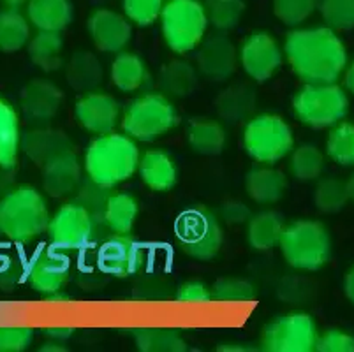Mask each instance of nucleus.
<instances>
[{"instance_id": "nucleus-1", "label": "nucleus", "mask_w": 354, "mask_h": 352, "mask_svg": "<svg viewBox=\"0 0 354 352\" xmlns=\"http://www.w3.org/2000/svg\"><path fill=\"white\" fill-rule=\"evenodd\" d=\"M284 50L289 66L305 83H335L347 66L344 43L330 27L289 32Z\"/></svg>"}, {"instance_id": "nucleus-2", "label": "nucleus", "mask_w": 354, "mask_h": 352, "mask_svg": "<svg viewBox=\"0 0 354 352\" xmlns=\"http://www.w3.org/2000/svg\"><path fill=\"white\" fill-rule=\"evenodd\" d=\"M140 166V151L131 136L102 134L92 141L85 154V169L90 178L106 187L125 182Z\"/></svg>"}, {"instance_id": "nucleus-3", "label": "nucleus", "mask_w": 354, "mask_h": 352, "mask_svg": "<svg viewBox=\"0 0 354 352\" xmlns=\"http://www.w3.org/2000/svg\"><path fill=\"white\" fill-rule=\"evenodd\" d=\"M50 224L46 203L34 187L11 189L0 199V232L15 243H28Z\"/></svg>"}, {"instance_id": "nucleus-4", "label": "nucleus", "mask_w": 354, "mask_h": 352, "mask_svg": "<svg viewBox=\"0 0 354 352\" xmlns=\"http://www.w3.org/2000/svg\"><path fill=\"white\" fill-rule=\"evenodd\" d=\"M279 245L284 259L296 270L315 271L323 268L330 259V234L321 222H292L284 229Z\"/></svg>"}, {"instance_id": "nucleus-5", "label": "nucleus", "mask_w": 354, "mask_h": 352, "mask_svg": "<svg viewBox=\"0 0 354 352\" xmlns=\"http://www.w3.org/2000/svg\"><path fill=\"white\" fill-rule=\"evenodd\" d=\"M160 25L167 46L182 55L201 43L208 16L199 0H167L160 12Z\"/></svg>"}, {"instance_id": "nucleus-6", "label": "nucleus", "mask_w": 354, "mask_h": 352, "mask_svg": "<svg viewBox=\"0 0 354 352\" xmlns=\"http://www.w3.org/2000/svg\"><path fill=\"white\" fill-rule=\"evenodd\" d=\"M175 232L180 248L189 257L198 261L214 259L224 241L221 222L207 206H198L180 213Z\"/></svg>"}, {"instance_id": "nucleus-7", "label": "nucleus", "mask_w": 354, "mask_h": 352, "mask_svg": "<svg viewBox=\"0 0 354 352\" xmlns=\"http://www.w3.org/2000/svg\"><path fill=\"white\" fill-rule=\"evenodd\" d=\"M292 108L305 125L326 129L346 116L349 101L346 92L335 83H305L292 99Z\"/></svg>"}, {"instance_id": "nucleus-8", "label": "nucleus", "mask_w": 354, "mask_h": 352, "mask_svg": "<svg viewBox=\"0 0 354 352\" xmlns=\"http://www.w3.org/2000/svg\"><path fill=\"white\" fill-rule=\"evenodd\" d=\"M176 111L166 95L148 93L129 104L124 113L125 134L140 141H153L176 125Z\"/></svg>"}, {"instance_id": "nucleus-9", "label": "nucleus", "mask_w": 354, "mask_h": 352, "mask_svg": "<svg viewBox=\"0 0 354 352\" xmlns=\"http://www.w3.org/2000/svg\"><path fill=\"white\" fill-rule=\"evenodd\" d=\"M292 132L289 125L277 115H261L247 124L243 132V147L254 160L261 164H275L292 150Z\"/></svg>"}, {"instance_id": "nucleus-10", "label": "nucleus", "mask_w": 354, "mask_h": 352, "mask_svg": "<svg viewBox=\"0 0 354 352\" xmlns=\"http://www.w3.org/2000/svg\"><path fill=\"white\" fill-rule=\"evenodd\" d=\"M317 329L307 314H288L270 322L261 337V349L266 352L315 351Z\"/></svg>"}, {"instance_id": "nucleus-11", "label": "nucleus", "mask_w": 354, "mask_h": 352, "mask_svg": "<svg viewBox=\"0 0 354 352\" xmlns=\"http://www.w3.org/2000/svg\"><path fill=\"white\" fill-rule=\"evenodd\" d=\"M48 234L55 247L66 250L82 248L88 245L95 234L94 219L78 203H67L50 221Z\"/></svg>"}, {"instance_id": "nucleus-12", "label": "nucleus", "mask_w": 354, "mask_h": 352, "mask_svg": "<svg viewBox=\"0 0 354 352\" xmlns=\"http://www.w3.org/2000/svg\"><path fill=\"white\" fill-rule=\"evenodd\" d=\"M97 263L108 275L118 279L133 277L143 268V245L129 234H113L99 248Z\"/></svg>"}, {"instance_id": "nucleus-13", "label": "nucleus", "mask_w": 354, "mask_h": 352, "mask_svg": "<svg viewBox=\"0 0 354 352\" xmlns=\"http://www.w3.org/2000/svg\"><path fill=\"white\" fill-rule=\"evenodd\" d=\"M241 66L250 77L263 83L273 76L282 64V51L275 39L266 32H254L240 50Z\"/></svg>"}, {"instance_id": "nucleus-14", "label": "nucleus", "mask_w": 354, "mask_h": 352, "mask_svg": "<svg viewBox=\"0 0 354 352\" xmlns=\"http://www.w3.org/2000/svg\"><path fill=\"white\" fill-rule=\"evenodd\" d=\"M199 73L210 82H226L236 71L238 53L234 44L226 35H210L207 41H203L198 55Z\"/></svg>"}, {"instance_id": "nucleus-15", "label": "nucleus", "mask_w": 354, "mask_h": 352, "mask_svg": "<svg viewBox=\"0 0 354 352\" xmlns=\"http://www.w3.org/2000/svg\"><path fill=\"white\" fill-rule=\"evenodd\" d=\"M62 99V90L59 86L46 80H34L21 90L20 106L30 124L44 125L57 116Z\"/></svg>"}, {"instance_id": "nucleus-16", "label": "nucleus", "mask_w": 354, "mask_h": 352, "mask_svg": "<svg viewBox=\"0 0 354 352\" xmlns=\"http://www.w3.org/2000/svg\"><path fill=\"white\" fill-rule=\"evenodd\" d=\"M131 19L109 9H97L88 18V32L95 46L106 53H118L131 41Z\"/></svg>"}, {"instance_id": "nucleus-17", "label": "nucleus", "mask_w": 354, "mask_h": 352, "mask_svg": "<svg viewBox=\"0 0 354 352\" xmlns=\"http://www.w3.org/2000/svg\"><path fill=\"white\" fill-rule=\"evenodd\" d=\"M118 102L111 95L90 92L76 102V118L80 125L94 134L113 132L118 120Z\"/></svg>"}, {"instance_id": "nucleus-18", "label": "nucleus", "mask_w": 354, "mask_h": 352, "mask_svg": "<svg viewBox=\"0 0 354 352\" xmlns=\"http://www.w3.org/2000/svg\"><path fill=\"white\" fill-rule=\"evenodd\" d=\"M71 264L66 256L55 254L51 250H41L32 259L28 266L27 277L30 286L37 293L44 295H55L62 289L64 284L69 279Z\"/></svg>"}, {"instance_id": "nucleus-19", "label": "nucleus", "mask_w": 354, "mask_h": 352, "mask_svg": "<svg viewBox=\"0 0 354 352\" xmlns=\"http://www.w3.org/2000/svg\"><path fill=\"white\" fill-rule=\"evenodd\" d=\"M82 166L73 150L59 155L43 166V187L51 198H66L78 189Z\"/></svg>"}, {"instance_id": "nucleus-20", "label": "nucleus", "mask_w": 354, "mask_h": 352, "mask_svg": "<svg viewBox=\"0 0 354 352\" xmlns=\"http://www.w3.org/2000/svg\"><path fill=\"white\" fill-rule=\"evenodd\" d=\"M20 147L35 164L44 166L55 157L73 150V141L59 129L37 127L21 134Z\"/></svg>"}, {"instance_id": "nucleus-21", "label": "nucleus", "mask_w": 354, "mask_h": 352, "mask_svg": "<svg viewBox=\"0 0 354 352\" xmlns=\"http://www.w3.org/2000/svg\"><path fill=\"white\" fill-rule=\"evenodd\" d=\"M140 176L148 189L166 192L175 187L178 173L173 159L160 150H150L140 159Z\"/></svg>"}, {"instance_id": "nucleus-22", "label": "nucleus", "mask_w": 354, "mask_h": 352, "mask_svg": "<svg viewBox=\"0 0 354 352\" xmlns=\"http://www.w3.org/2000/svg\"><path fill=\"white\" fill-rule=\"evenodd\" d=\"M256 92L249 85H233L222 90L215 99V108L222 120L230 124L245 122L256 109Z\"/></svg>"}, {"instance_id": "nucleus-23", "label": "nucleus", "mask_w": 354, "mask_h": 352, "mask_svg": "<svg viewBox=\"0 0 354 352\" xmlns=\"http://www.w3.org/2000/svg\"><path fill=\"white\" fill-rule=\"evenodd\" d=\"M245 189L250 199L259 205H272L282 199L288 189L284 173L273 167H256L247 174Z\"/></svg>"}, {"instance_id": "nucleus-24", "label": "nucleus", "mask_w": 354, "mask_h": 352, "mask_svg": "<svg viewBox=\"0 0 354 352\" xmlns=\"http://www.w3.org/2000/svg\"><path fill=\"white\" fill-rule=\"evenodd\" d=\"M28 19L39 30L60 32L73 21L71 0H28Z\"/></svg>"}, {"instance_id": "nucleus-25", "label": "nucleus", "mask_w": 354, "mask_h": 352, "mask_svg": "<svg viewBox=\"0 0 354 352\" xmlns=\"http://www.w3.org/2000/svg\"><path fill=\"white\" fill-rule=\"evenodd\" d=\"M66 76L76 92H95L102 83V66L94 53L76 51L67 64Z\"/></svg>"}, {"instance_id": "nucleus-26", "label": "nucleus", "mask_w": 354, "mask_h": 352, "mask_svg": "<svg viewBox=\"0 0 354 352\" xmlns=\"http://www.w3.org/2000/svg\"><path fill=\"white\" fill-rule=\"evenodd\" d=\"M20 120L15 108L0 97V166L16 167L20 151Z\"/></svg>"}, {"instance_id": "nucleus-27", "label": "nucleus", "mask_w": 354, "mask_h": 352, "mask_svg": "<svg viewBox=\"0 0 354 352\" xmlns=\"http://www.w3.org/2000/svg\"><path fill=\"white\" fill-rule=\"evenodd\" d=\"M159 86L167 97H189L198 86V73L185 60H171L160 71Z\"/></svg>"}, {"instance_id": "nucleus-28", "label": "nucleus", "mask_w": 354, "mask_h": 352, "mask_svg": "<svg viewBox=\"0 0 354 352\" xmlns=\"http://www.w3.org/2000/svg\"><path fill=\"white\" fill-rule=\"evenodd\" d=\"M284 221L277 212H261L249 221V243L256 250H268L281 243Z\"/></svg>"}, {"instance_id": "nucleus-29", "label": "nucleus", "mask_w": 354, "mask_h": 352, "mask_svg": "<svg viewBox=\"0 0 354 352\" xmlns=\"http://www.w3.org/2000/svg\"><path fill=\"white\" fill-rule=\"evenodd\" d=\"M64 41L59 32L41 30L28 43L30 60L43 71H57L62 66Z\"/></svg>"}, {"instance_id": "nucleus-30", "label": "nucleus", "mask_w": 354, "mask_h": 352, "mask_svg": "<svg viewBox=\"0 0 354 352\" xmlns=\"http://www.w3.org/2000/svg\"><path fill=\"white\" fill-rule=\"evenodd\" d=\"M30 27L24 15L16 8L0 11V51L15 53L27 44Z\"/></svg>"}, {"instance_id": "nucleus-31", "label": "nucleus", "mask_w": 354, "mask_h": 352, "mask_svg": "<svg viewBox=\"0 0 354 352\" xmlns=\"http://www.w3.org/2000/svg\"><path fill=\"white\" fill-rule=\"evenodd\" d=\"M187 140L196 154L217 155L224 150L226 132L214 120H194L189 125Z\"/></svg>"}, {"instance_id": "nucleus-32", "label": "nucleus", "mask_w": 354, "mask_h": 352, "mask_svg": "<svg viewBox=\"0 0 354 352\" xmlns=\"http://www.w3.org/2000/svg\"><path fill=\"white\" fill-rule=\"evenodd\" d=\"M111 82L122 92H134L147 82L145 62L134 53H120L111 64Z\"/></svg>"}, {"instance_id": "nucleus-33", "label": "nucleus", "mask_w": 354, "mask_h": 352, "mask_svg": "<svg viewBox=\"0 0 354 352\" xmlns=\"http://www.w3.org/2000/svg\"><path fill=\"white\" fill-rule=\"evenodd\" d=\"M111 196H113L111 194V187L101 185V183H97L95 180L90 178V176H86V178H83L80 182L78 189H76L74 203L82 205L92 215L95 228H97V225L102 224L108 225L104 221V212Z\"/></svg>"}, {"instance_id": "nucleus-34", "label": "nucleus", "mask_w": 354, "mask_h": 352, "mask_svg": "<svg viewBox=\"0 0 354 352\" xmlns=\"http://www.w3.org/2000/svg\"><path fill=\"white\" fill-rule=\"evenodd\" d=\"M136 345L143 352H183L187 351V342L180 337L176 329L143 328L134 333Z\"/></svg>"}, {"instance_id": "nucleus-35", "label": "nucleus", "mask_w": 354, "mask_h": 352, "mask_svg": "<svg viewBox=\"0 0 354 352\" xmlns=\"http://www.w3.org/2000/svg\"><path fill=\"white\" fill-rule=\"evenodd\" d=\"M138 217V203L129 194H113L104 212V221L115 234H129Z\"/></svg>"}, {"instance_id": "nucleus-36", "label": "nucleus", "mask_w": 354, "mask_h": 352, "mask_svg": "<svg viewBox=\"0 0 354 352\" xmlns=\"http://www.w3.org/2000/svg\"><path fill=\"white\" fill-rule=\"evenodd\" d=\"M203 6L208 16V24L222 32L236 27L245 11L243 0H203Z\"/></svg>"}, {"instance_id": "nucleus-37", "label": "nucleus", "mask_w": 354, "mask_h": 352, "mask_svg": "<svg viewBox=\"0 0 354 352\" xmlns=\"http://www.w3.org/2000/svg\"><path fill=\"white\" fill-rule=\"evenodd\" d=\"M291 173L296 180L310 182L319 178L324 169V155L314 145H304L296 148L291 155Z\"/></svg>"}, {"instance_id": "nucleus-38", "label": "nucleus", "mask_w": 354, "mask_h": 352, "mask_svg": "<svg viewBox=\"0 0 354 352\" xmlns=\"http://www.w3.org/2000/svg\"><path fill=\"white\" fill-rule=\"evenodd\" d=\"M349 199L347 183L337 178H326L315 187L314 203L323 213H339Z\"/></svg>"}, {"instance_id": "nucleus-39", "label": "nucleus", "mask_w": 354, "mask_h": 352, "mask_svg": "<svg viewBox=\"0 0 354 352\" xmlns=\"http://www.w3.org/2000/svg\"><path fill=\"white\" fill-rule=\"evenodd\" d=\"M326 151L340 166H354V124L337 125L328 136Z\"/></svg>"}, {"instance_id": "nucleus-40", "label": "nucleus", "mask_w": 354, "mask_h": 352, "mask_svg": "<svg viewBox=\"0 0 354 352\" xmlns=\"http://www.w3.org/2000/svg\"><path fill=\"white\" fill-rule=\"evenodd\" d=\"M319 9L330 28H354V0H319Z\"/></svg>"}, {"instance_id": "nucleus-41", "label": "nucleus", "mask_w": 354, "mask_h": 352, "mask_svg": "<svg viewBox=\"0 0 354 352\" xmlns=\"http://www.w3.org/2000/svg\"><path fill=\"white\" fill-rule=\"evenodd\" d=\"M319 8V0H273L275 16L286 25H300Z\"/></svg>"}, {"instance_id": "nucleus-42", "label": "nucleus", "mask_w": 354, "mask_h": 352, "mask_svg": "<svg viewBox=\"0 0 354 352\" xmlns=\"http://www.w3.org/2000/svg\"><path fill=\"white\" fill-rule=\"evenodd\" d=\"M212 298L222 303H243L256 298L252 284L240 279H221L212 289Z\"/></svg>"}, {"instance_id": "nucleus-43", "label": "nucleus", "mask_w": 354, "mask_h": 352, "mask_svg": "<svg viewBox=\"0 0 354 352\" xmlns=\"http://www.w3.org/2000/svg\"><path fill=\"white\" fill-rule=\"evenodd\" d=\"M164 4V0H124V12L136 25L148 27L160 18Z\"/></svg>"}, {"instance_id": "nucleus-44", "label": "nucleus", "mask_w": 354, "mask_h": 352, "mask_svg": "<svg viewBox=\"0 0 354 352\" xmlns=\"http://www.w3.org/2000/svg\"><path fill=\"white\" fill-rule=\"evenodd\" d=\"M27 275L21 259L15 256H0V290L11 293Z\"/></svg>"}, {"instance_id": "nucleus-45", "label": "nucleus", "mask_w": 354, "mask_h": 352, "mask_svg": "<svg viewBox=\"0 0 354 352\" xmlns=\"http://www.w3.org/2000/svg\"><path fill=\"white\" fill-rule=\"evenodd\" d=\"M34 340L32 328H0V352H21Z\"/></svg>"}, {"instance_id": "nucleus-46", "label": "nucleus", "mask_w": 354, "mask_h": 352, "mask_svg": "<svg viewBox=\"0 0 354 352\" xmlns=\"http://www.w3.org/2000/svg\"><path fill=\"white\" fill-rule=\"evenodd\" d=\"M315 351L319 352H354V337L339 331V329H330L324 335L317 337Z\"/></svg>"}, {"instance_id": "nucleus-47", "label": "nucleus", "mask_w": 354, "mask_h": 352, "mask_svg": "<svg viewBox=\"0 0 354 352\" xmlns=\"http://www.w3.org/2000/svg\"><path fill=\"white\" fill-rule=\"evenodd\" d=\"M210 299V289L201 282H185L176 290V302L180 303H207Z\"/></svg>"}, {"instance_id": "nucleus-48", "label": "nucleus", "mask_w": 354, "mask_h": 352, "mask_svg": "<svg viewBox=\"0 0 354 352\" xmlns=\"http://www.w3.org/2000/svg\"><path fill=\"white\" fill-rule=\"evenodd\" d=\"M221 217L231 225L245 224L250 221V210L249 206L238 201H227L222 205Z\"/></svg>"}, {"instance_id": "nucleus-49", "label": "nucleus", "mask_w": 354, "mask_h": 352, "mask_svg": "<svg viewBox=\"0 0 354 352\" xmlns=\"http://www.w3.org/2000/svg\"><path fill=\"white\" fill-rule=\"evenodd\" d=\"M15 183V167L0 166V196L8 194Z\"/></svg>"}, {"instance_id": "nucleus-50", "label": "nucleus", "mask_w": 354, "mask_h": 352, "mask_svg": "<svg viewBox=\"0 0 354 352\" xmlns=\"http://www.w3.org/2000/svg\"><path fill=\"white\" fill-rule=\"evenodd\" d=\"M74 333L73 328H48L46 335L48 337L55 338V340H66L71 335Z\"/></svg>"}, {"instance_id": "nucleus-51", "label": "nucleus", "mask_w": 354, "mask_h": 352, "mask_svg": "<svg viewBox=\"0 0 354 352\" xmlns=\"http://www.w3.org/2000/svg\"><path fill=\"white\" fill-rule=\"evenodd\" d=\"M344 290H346V296L349 298V302L354 305V266L347 271L346 280H344Z\"/></svg>"}, {"instance_id": "nucleus-52", "label": "nucleus", "mask_w": 354, "mask_h": 352, "mask_svg": "<svg viewBox=\"0 0 354 352\" xmlns=\"http://www.w3.org/2000/svg\"><path fill=\"white\" fill-rule=\"evenodd\" d=\"M217 351L218 352H250L254 351V347H247V345H240V344H224V345H218Z\"/></svg>"}, {"instance_id": "nucleus-53", "label": "nucleus", "mask_w": 354, "mask_h": 352, "mask_svg": "<svg viewBox=\"0 0 354 352\" xmlns=\"http://www.w3.org/2000/svg\"><path fill=\"white\" fill-rule=\"evenodd\" d=\"M346 86L351 93H354V62H351V66L346 71Z\"/></svg>"}, {"instance_id": "nucleus-54", "label": "nucleus", "mask_w": 354, "mask_h": 352, "mask_svg": "<svg viewBox=\"0 0 354 352\" xmlns=\"http://www.w3.org/2000/svg\"><path fill=\"white\" fill-rule=\"evenodd\" d=\"M39 351L41 352H66L67 349L64 347V345H60L59 340H57V342H51V344H44Z\"/></svg>"}, {"instance_id": "nucleus-55", "label": "nucleus", "mask_w": 354, "mask_h": 352, "mask_svg": "<svg viewBox=\"0 0 354 352\" xmlns=\"http://www.w3.org/2000/svg\"><path fill=\"white\" fill-rule=\"evenodd\" d=\"M347 192H349L351 201H354V174L349 178V182H347Z\"/></svg>"}, {"instance_id": "nucleus-56", "label": "nucleus", "mask_w": 354, "mask_h": 352, "mask_svg": "<svg viewBox=\"0 0 354 352\" xmlns=\"http://www.w3.org/2000/svg\"><path fill=\"white\" fill-rule=\"evenodd\" d=\"M4 4L11 6V8H18V6L25 4V2H28V0H2Z\"/></svg>"}]
</instances>
